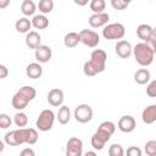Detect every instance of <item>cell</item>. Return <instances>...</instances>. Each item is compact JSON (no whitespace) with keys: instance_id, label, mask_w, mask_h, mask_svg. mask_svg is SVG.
<instances>
[{"instance_id":"1","label":"cell","mask_w":156,"mask_h":156,"mask_svg":"<svg viewBox=\"0 0 156 156\" xmlns=\"http://www.w3.org/2000/svg\"><path fill=\"white\" fill-rule=\"evenodd\" d=\"M133 55H134L136 63L143 66V67L150 66L154 61V57H155V52L144 41L138 43L133 46Z\"/></svg>"},{"instance_id":"2","label":"cell","mask_w":156,"mask_h":156,"mask_svg":"<svg viewBox=\"0 0 156 156\" xmlns=\"http://www.w3.org/2000/svg\"><path fill=\"white\" fill-rule=\"evenodd\" d=\"M126 35V28L122 23H107L102 29V37L107 40H117L122 39Z\"/></svg>"},{"instance_id":"3","label":"cell","mask_w":156,"mask_h":156,"mask_svg":"<svg viewBox=\"0 0 156 156\" xmlns=\"http://www.w3.org/2000/svg\"><path fill=\"white\" fill-rule=\"evenodd\" d=\"M4 141L10 146H18L22 144H27V128H18L7 132L4 136Z\"/></svg>"},{"instance_id":"4","label":"cell","mask_w":156,"mask_h":156,"mask_svg":"<svg viewBox=\"0 0 156 156\" xmlns=\"http://www.w3.org/2000/svg\"><path fill=\"white\" fill-rule=\"evenodd\" d=\"M55 113L52 110H49V108H45L43 110L38 118H37V128L41 132H48L50 130L52 127H54V122H55Z\"/></svg>"},{"instance_id":"5","label":"cell","mask_w":156,"mask_h":156,"mask_svg":"<svg viewBox=\"0 0 156 156\" xmlns=\"http://www.w3.org/2000/svg\"><path fill=\"white\" fill-rule=\"evenodd\" d=\"M106 60H107V54L102 49H95L90 54V63L95 68L98 73H101L106 68Z\"/></svg>"},{"instance_id":"6","label":"cell","mask_w":156,"mask_h":156,"mask_svg":"<svg viewBox=\"0 0 156 156\" xmlns=\"http://www.w3.org/2000/svg\"><path fill=\"white\" fill-rule=\"evenodd\" d=\"M73 117L79 123H88L93 118V108L88 104H79L73 112Z\"/></svg>"},{"instance_id":"7","label":"cell","mask_w":156,"mask_h":156,"mask_svg":"<svg viewBox=\"0 0 156 156\" xmlns=\"http://www.w3.org/2000/svg\"><path fill=\"white\" fill-rule=\"evenodd\" d=\"M110 138H111V134L108 132H106V130H104L101 128H98V130L91 136L90 144H91L94 150L100 151V150H102L105 147V145L110 140Z\"/></svg>"},{"instance_id":"8","label":"cell","mask_w":156,"mask_h":156,"mask_svg":"<svg viewBox=\"0 0 156 156\" xmlns=\"http://www.w3.org/2000/svg\"><path fill=\"white\" fill-rule=\"evenodd\" d=\"M79 35H80V43L88 48H95L100 43L99 34L91 29H82L79 32Z\"/></svg>"},{"instance_id":"9","label":"cell","mask_w":156,"mask_h":156,"mask_svg":"<svg viewBox=\"0 0 156 156\" xmlns=\"http://www.w3.org/2000/svg\"><path fill=\"white\" fill-rule=\"evenodd\" d=\"M66 155L67 156H82L83 155V141L77 136L69 138L66 144Z\"/></svg>"},{"instance_id":"10","label":"cell","mask_w":156,"mask_h":156,"mask_svg":"<svg viewBox=\"0 0 156 156\" xmlns=\"http://www.w3.org/2000/svg\"><path fill=\"white\" fill-rule=\"evenodd\" d=\"M115 51L121 58H128L133 54V45L128 40H118L115 45Z\"/></svg>"},{"instance_id":"11","label":"cell","mask_w":156,"mask_h":156,"mask_svg":"<svg viewBox=\"0 0 156 156\" xmlns=\"http://www.w3.org/2000/svg\"><path fill=\"white\" fill-rule=\"evenodd\" d=\"M135 119L133 116L130 115H126V116H122L119 119H118V123H117V127L121 132L123 133H132L134 129H135Z\"/></svg>"},{"instance_id":"12","label":"cell","mask_w":156,"mask_h":156,"mask_svg":"<svg viewBox=\"0 0 156 156\" xmlns=\"http://www.w3.org/2000/svg\"><path fill=\"white\" fill-rule=\"evenodd\" d=\"M110 21V16L106 12H100V13H93L88 22L89 26L93 28H100V27H105Z\"/></svg>"},{"instance_id":"13","label":"cell","mask_w":156,"mask_h":156,"mask_svg":"<svg viewBox=\"0 0 156 156\" xmlns=\"http://www.w3.org/2000/svg\"><path fill=\"white\" fill-rule=\"evenodd\" d=\"M34 56H35V60L40 63H46L50 61L51 56H52V51L50 49V46L48 45H39L35 50H34Z\"/></svg>"},{"instance_id":"14","label":"cell","mask_w":156,"mask_h":156,"mask_svg":"<svg viewBox=\"0 0 156 156\" xmlns=\"http://www.w3.org/2000/svg\"><path fill=\"white\" fill-rule=\"evenodd\" d=\"M48 102L54 106V107H58L63 104V100H65V95H63V91L58 88H52L51 90H49L48 93Z\"/></svg>"},{"instance_id":"15","label":"cell","mask_w":156,"mask_h":156,"mask_svg":"<svg viewBox=\"0 0 156 156\" xmlns=\"http://www.w3.org/2000/svg\"><path fill=\"white\" fill-rule=\"evenodd\" d=\"M141 119L145 124H152L156 122V104L146 106L141 112Z\"/></svg>"},{"instance_id":"16","label":"cell","mask_w":156,"mask_h":156,"mask_svg":"<svg viewBox=\"0 0 156 156\" xmlns=\"http://www.w3.org/2000/svg\"><path fill=\"white\" fill-rule=\"evenodd\" d=\"M26 45L29 48V49H37L39 45H41V37L38 32L35 30H30L26 34Z\"/></svg>"},{"instance_id":"17","label":"cell","mask_w":156,"mask_h":156,"mask_svg":"<svg viewBox=\"0 0 156 156\" xmlns=\"http://www.w3.org/2000/svg\"><path fill=\"white\" fill-rule=\"evenodd\" d=\"M26 74L30 79L40 78L41 74H43V67H41L40 62H32V63H29L27 66V68H26Z\"/></svg>"},{"instance_id":"18","label":"cell","mask_w":156,"mask_h":156,"mask_svg":"<svg viewBox=\"0 0 156 156\" xmlns=\"http://www.w3.org/2000/svg\"><path fill=\"white\" fill-rule=\"evenodd\" d=\"M11 104H12V107H13L15 110H17V111H22V110H24V108L28 106L29 101H28L21 93L16 91V94L12 96Z\"/></svg>"},{"instance_id":"19","label":"cell","mask_w":156,"mask_h":156,"mask_svg":"<svg viewBox=\"0 0 156 156\" xmlns=\"http://www.w3.org/2000/svg\"><path fill=\"white\" fill-rule=\"evenodd\" d=\"M151 74L147 68H140L134 73V82L139 85H144L150 82Z\"/></svg>"},{"instance_id":"20","label":"cell","mask_w":156,"mask_h":156,"mask_svg":"<svg viewBox=\"0 0 156 156\" xmlns=\"http://www.w3.org/2000/svg\"><path fill=\"white\" fill-rule=\"evenodd\" d=\"M80 43V35L79 33L77 32H69L65 35L63 38V44L66 48L68 49H72V48H76L78 44Z\"/></svg>"},{"instance_id":"21","label":"cell","mask_w":156,"mask_h":156,"mask_svg":"<svg viewBox=\"0 0 156 156\" xmlns=\"http://www.w3.org/2000/svg\"><path fill=\"white\" fill-rule=\"evenodd\" d=\"M152 30H154V28L151 26H149L146 23H143V24H139L138 26V28H136V35H138V38L140 40L145 41V40H147L149 38L152 37Z\"/></svg>"},{"instance_id":"22","label":"cell","mask_w":156,"mask_h":156,"mask_svg":"<svg viewBox=\"0 0 156 156\" xmlns=\"http://www.w3.org/2000/svg\"><path fill=\"white\" fill-rule=\"evenodd\" d=\"M56 118H57L60 124H62V126L67 124L71 121V110H69V107L65 106V105H61L60 108H58V112L56 115Z\"/></svg>"},{"instance_id":"23","label":"cell","mask_w":156,"mask_h":156,"mask_svg":"<svg viewBox=\"0 0 156 156\" xmlns=\"http://www.w3.org/2000/svg\"><path fill=\"white\" fill-rule=\"evenodd\" d=\"M32 26L35 29H39V30L40 29H45V28L49 27V20L44 13L34 15L33 18H32Z\"/></svg>"},{"instance_id":"24","label":"cell","mask_w":156,"mask_h":156,"mask_svg":"<svg viewBox=\"0 0 156 156\" xmlns=\"http://www.w3.org/2000/svg\"><path fill=\"white\" fill-rule=\"evenodd\" d=\"M32 20H28L27 17H22V18H18L15 23V28L18 33H28L30 32L29 29L32 28Z\"/></svg>"},{"instance_id":"25","label":"cell","mask_w":156,"mask_h":156,"mask_svg":"<svg viewBox=\"0 0 156 156\" xmlns=\"http://www.w3.org/2000/svg\"><path fill=\"white\" fill-rule=\"evenodd\" d=\"M37 5L34 4V1L32 0H23L22 4H21V11L22 13L26 16V17H29V16H34L35 11H37Z\"/></svg>"},{"instance_id":"26","label":"cell","mask_w":156,"mask_h":156,"mask_svg":"<svg viewBox=\"0 0 156 156\" xmlns=\"http://www.w3.org/2000/svg\"><path fill=\"white\" fill-rule=\"evenodd\" d=\"M13 123L16 124V127L18 128H24L28 124V117L24 112L20 111L13 116Z\"/></svg>"},{"instance_id":"27","label":"cell","mask_w":156,"mask_h":156,"mask_svg":"<svg viewBox=\"0 0 156 156\" xmlns=\"http://www.w3.org/2000/svg\"><path fill=\"white\" fill-rule=\"evenodd\" d=\"M38 9L44 15L50 13L54 10V0H39Z\"/></svg>"},{"instance_id":"28","label":"cell","mask_w":156,"mask_h":156,"mask_svg":"<svg viewBox=\"0 0 156 156\" xmlns=\"http://www.w3.org/2000/svg\"><path fill=\"white\" fill-rule=\"evenodd\" d=\"M89 7L94 13H100V12H104L106 7V2L105 0H90Z\"/></svg>"},{"instance_id":"29","label":"cell","mask_w":156,"mask_h":156,"mask_svg":"<svg viewBox=\"0 0 156 156\" xmlns=\"http://www.w3.org/2000/svg\"><path fill=\"white\" fill-rule=\"evenodd\" d=\"M38 132L34 128H27V144L28 145H34L38 141Z\"/></svg>"},{"instance_id":"30","label":"cell","mask_w":156,"mask_h":156,"mask_svg":"<svg viewBox=\"0 0 156 156\" xmlns=\"http://www.w3.org/2000/svg\"><path fill=\"white\" fill-rule=\"evenodd\" d=\"M108 155L110 156H123L124 155V150L122 147L121 144H112L108 147Z\"/></svg>"},{"instance_id":"31","label":"cell","mask_w":156,"mask_h":156,"mask_svg":"<svg viewBox=\"0 0 156 156\" xmlns=\"http://www.w3.org/2000/svg\"><path fill=\"white\" fill-rule=\"evenodd\" d=\"M144 151L147 156H156V140L146 141V144L144 146Z\"/></svg>"},{"instance_id":"32","label":"cell","mask_w":156,"mask_h":156,"mask_svg":"<svg viewBox=\"0 0 156 156\" xmlns=\"http://www.w3.org/2000/svg\"><path fill=\"white\" fill-rule=\"evenodd\" d=\"M12 124V119L7 113H1L0 115V128L1 129H7L9 127H11Z\"/></svg>"},{"instance_id":"33","label":"cell","mask_w":156,"mask_h":156,"mask_svg":"<svg viewBox=\"0 0 156 156\" xmlns=\"http://www.w3.org/2000/svg\"><path fill=\"white\" fill-rule=\"evenodd\" d=\"M83 72L88 77H94V76L98 74V72L95 71V68L93 67V65L90 63V61H85L84 62V65H83Z\"/></svg>"},{"instance_id":"34","label":"cell","mask_w":156,"mask_h":156,"mask_svg":"<svg viewBox=\"0 0 156 156\" xmlns=\"http://www.w3.org/2000/svg\"><path fill=\"white\" fill-rule=\"evenodd\" d=\"M99 128H101V129L108 132V133L112 135V134L115 133V130H116V124H115L113 122H111V121H105V122H102V123L99 126Z\"/></svg>"},{"instance_id":"35","label":"cell","mask_w":156,"mask_h":156,"mask_svg":"<svg viewBox=\"0 0 156 156\" xmlns=\"http://www.w3.org/2000/svg\"><path fill=\"white\" fill-rule=\"evenodd\" d=\"M128 5L129 4H127L124 0H111V6L117 11H122V10L127 9Z\"/></svg>"},{"instance_id":"36","label":"cell","mask_w":156,"mask_h":156,"mask_svg":"<svg viewBox=\"0 0 156 156\" xmlns=\"http://www.w3.org/2000/svg\"><path fill=\"white\" fill-rule=\"evenodd\" d=\"M146 94L150 98H156V79L151 80L146 87Z\"/></svg>"},{"instance_id":"37","label":"cell","mask_w":156,"mask_h":156,"mask_svg":"<svg viewBox=\"0 0 156 156\" xmlns=\"http://www.w3.org/2000/svg\"><path fill=\"white\" fill-rule=\"evenodd\" d=\"M143 151L138 146H129L127 149V155L128 156H141Z\"/></svg>"},{"instance_id":"38","label":"cell","mask_w":156,"mask_h":156,"mask_svg":"<svg viewBox=\"0 0 156 156\" xmlns=\"http://www.w3.org/2000/svg\"><path fill=\"white\" fill-rule=\"evenodd\" d=\"M144 43H145V44H146V45H147V46H149V48H150V49L156 54V39H155L154 37L149 38V39H147V40H145Z\"/></svg>"},{"instance_id":"39","label":"cell","mask_w":156,"mask_h":156,"mask_svg":"<svg viewBox=\"0 0 156 156\" xmlns=\"http://www.w3.org/2000/svg\"><path fill=\"white\" fill-rule=\"evenodd\" d=\"M7 74H9V69H7V67H6L5 65H0V78L4 79V78L7 77Z\"/></svg>"},{"instance_id":"40","label":"cell","mask_w":156,"mask_h":156,"mask_svg":"<svg viewBox=\"0 0 156 156\" xmlns=\"http://www.w3.org/2000/svg\"><path fill=\"white\" fill-rule=\"evenodd\" d=\"M34 155H35V152L30 147H26L21 151V156H34Z\"/></svg>"},{"instance_id":"41","label":"cell","mask_w":156,"mask_h":156,"mask_svg":"<svg viewBox=\"0 0 156 156\" xmlns=\"http://www.w3.org/2000/svg\"><path fill=\"white\" fill-rule=\"evenodd\" d=\"M89 1L90 0H73V2L76 5H78V6H85V5H88Z\"/></svg>"},{"instance_id":"42","label":"cell","mask_w":156,"mask_h":156,"mask_svg":"<svg viewBox=\"0 0 156 156\" xmlns=\"http://www.w3.org/2000/svg\"><path fill=\"white\" fill-rule=\"evenodd\" d=\"M10 2H11V0H0V9H6L9 5H10Z\"/></svg>"},{"instance_id":"43","label":"cell","mask_w":156,"mask_h":156,"mask_svg":"<svg viewBox=\"0 0 156 156\" xmlns=\"http://www.w3.org/2000/svg\"><path fill=\"white\" fill-rule=\"evenodd\" d=\"M96 155V150L95 151H87L85 152V156H95Z\"/></svg>"},{"instance_id":"44","label":"cell","mask_w":156,"mask_h":156,"mask_svg":"<svg viewBox=\"0 0 156 156\" xmlns=\"http://www.w3.org/2000/svg\"><path fill=\"white\" fill-rule=\"evenodd\" d=\"M4 143L5 141H0V152H2V150H4Z\"/></svg>"},{"instance_id":"45","label":"cell","mask_w":156,"mask_h":156,"mask_svg":"<svg viewBox=\"0 0 156 156\" xmlns=\"http://www.w3.org/2000/svg\"><path fill=\"white\" fill-rule=\"evenodd\" d=\"M152 37L156 39V27H155V28H154V30H152Z\"/></svg>"},{"instance_id":"46","label":"cell","mask_w":156,"mask_h":156,"mask_svg":"<svg viewBox=\"0 0 156 156\" xmlns=\"http://www.w3.org/2000/svg\"><path fill=\"white\" fill-rule=\"evenodd\" d=\"M124 1H126V2H127V4H130V2H132V1H133V0H124Z\"/></svg>"}]
</instances>
